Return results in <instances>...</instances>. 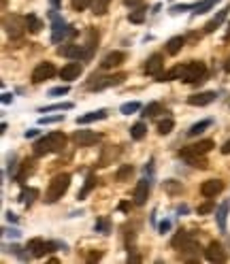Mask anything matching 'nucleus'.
Wrapping results in <instances>:
<instances>
[{
  "label": "nucleus",
  "mask_w": 230,
  "mask_h": 264,
  "mask_svg": "<svg viewBox=\"0 0 230 264\" xmlns=\"http://www.w3.org/2000/svg\"><path fill=\"white\" fill-rule=\"evenodd\" d=\"M5 28L7 32L13 36V39H20V36L28 30V24H26V17L20 15H7L5 17Z\"/></svg>",
  "instance_id": "5"
},
{
  "label": "nucleus",
  "mask_w": 230,
  "mask_h": 264,
  "mask_svg": "<svg viewBox=\"0 0 230 264\" xmlns=\"http://www.w3.org/2000/svg\"><path fill=\"white\" fill-rule=\"evenodd\" d=\"M222 153H224V156H228V153H230V139L222 145Z\"/></svg>",
  "instance_id": "48"
},
{
  "label": "nucleus",
  "mask_w": 230,
  "mask_h": 264,
  "mask_svg": "<svg viewBox=\"0 0 230 264\" xmlns=\"http://www.w3.org/2000/svg\"><path fill=\"white\" fill-rule=\"evenodd\" d=\"M39 134V130H28L26 132V139H32V136H37Z\"/></svg>",
  "instance_id": "49"
},
{
  "label": "nucleus",
  "mask_w": 230,
  "mask_h": 264,
  "mask_svg": "<svg viewBox=\"0 0 230 264\" xmlns=\"http://www.w3.org/2000/svg\"><path fill=\"white\" fill-rule=\"evenodd\" d=\"M109 3L111 0H92V11L96 15H104L107 13V9H109Z\"/></svg>",
  "instance_id": "30"
},
{
  "label": "nucleus",
  "mask_w": 230,
  "mask_h": 264,
  "mask_svg": "<svg viewBox=\"0 0 230 264\" xmlns=\"http://www.w3.org/2000/svg\"><path fill=\"white\" fill-rule=\"evenodd\" d=\"M183 160L188 162L190 166H194V168H207V160L202 156H185Z\"/></svg>",
  "instance_id": "31"
},
{
  "label": "nucleus",
  "mask_w": 230,
  "mask_h": 264,
  "mask_svg": "<svg viewBox=\"0 0 230 264\" xmlns=\"http://www.w3.org/2000/svg\"><path fill=\"white\" fill-rule=\"evenodd\" d=\"M145 15H147V11L143 7H137V11H132L130 15H128V20L132 22V24H143L145 22Z\"/></svg>",
  "instance_id": "32"
},
{
  "label": "nucleus",
  "mask_w": 230,
  "mask_h": 264,
  "mask_svg": "<svg viewBox=\"0 0 230 264\" xmlns=\"http://www.w3.org/2000/svg\"><path fill=\"white\" fill-rule=\"evenodd\" d=\"M26 24H28V30H30L32 34L41 32V28H43V22L39 20L37 15H26Z\"/></svg>",
  "instance_id": "29"
},
{
  "label": "nucleus",
  "mask_w": 230,
  "mask_h": 264,
  "mask_svg": "<svg viewBox=\"0 0 230 264\" xmlns=\"http://www.w3.org/2000/svg\"><path fill=\"white\" fill-rule=\"evenodd\" d=\"M222 190H224V181H219V179H209V181H202L200 194L207 196V198H213V196H217L219 192H222Z\"/></svg>",
  "instance_id": "12"
},
{
  "label": "nucleus",
  "mask_w": 230,
  "mask_h": 264,
  "mask_svg": "<svg viewBox=\"0 0 230 264\" xmlns=\"http://www.w3.org/2000/svg\"><path fill=\"white\" fill-rule=\"evenodd\" d=\"M188 9H194L192 5H175L171 9V13H181V11H188Z\"/></svg>",
  "instance_id": "44"
},
{
  "label": "nucleus",
  "mask_w": 230,
  "mask_h": 264,
  "mask_svg": "<svg viewBox=\"0 0 230 264\" xmlns=\"http://www.w3.org/2000/svg\"><path fill=\"white\" fill-rule=\"evenodd\" d=\"M173 126H175V122L171 120V117H166V120H162L160 124H158V132H160V134H169L173 130Z\"/></svg>",
  "instance_id": "35"
},
{
  "label": "nucleus",
  "mask_w": 230,
  "mask_h": 264,
  "mask_svg": "<svg viewBox=\"0 0 230 264\" xmlns=\"http://www.w3.org/2000/svg\"><path fill=\"white\" fill-rule=\"evenodd\" d=\"M211 211H213V203H211V200L198 207V215H207V213H211Z\"/></svg>",
  "instance_id": "42"
},
{
  "label": "nucleus",
  "mask_w": 230,
  "mask_h": 264,
  "mask_svg": "<svg viewBox=\"0 0 230 264\" xmlns=\"http://www.w3.org/2000/svg\"><path fill=\"white\" fill-rule=\"evenodd\" d=\"M149 188H152L149 179H141L139 184H137V188H135V203H137V205H145V203H147Z\"/></svg>",
  "instance_id": "17"
},
{
  "label": "nucleus",
  "mask_w": 230,
  "mask_h": 264,
  "mask_svg": "<svg viewBox=\"0 0 230 264\" xmlns=\"http://www.w3.org/2000/svg\"><path fill=\"white\" fill-rule=\"evenodd\" d=\"M70 186V175L68 172H60L54 179L49 181V188H47V194H45V203L47 205H54L58 200L66 194V190Z\"/></svg>",
  "instance_id": "2"
},
{
  "label": "nucleus",
  "mask_w": 230,
  "mask_h": 264,
  "mask_svg": "<svg viewBox=\"0 0 230 264\" xmlns=\"http://www.w3.org/2000/svg\"><path fill=\"white\" fill-rule=\"evenodd\" d=\"M73 141L79 145V147H90V145L100 141V134H96L92 130H77L73 134Z\"/></svg>",
  "instance_id": "10"
},
{
  "label": "nucleus",
  "mask_w": 230,
  "mask_h": 264,
  "mask_svg": "<svg viewBox=\"0 0 230 264\" xmlns=\"http://www.w3.org/2000/svg\"><path fill=\"white\" fill-rule=\"evenodd\" d=\"M28 172H32V160H24V164H22V172H17V181H24L26 179V175Z\"/></svg>",
  "instance_id": "36"
},
{
  "label": "nucleus",
  "mask_w": 230,
  "mask_h": 264,
  "mask_svg": "<svg viewBox=\"0 0 230 264\" xmlns=\"http://www.w3.org/2000/svg\"><path fill=\"white\" fill-rule=\"evenodd\" d=\"M228 211H230V203H222L217 207V211H215V217H217V226H219V230L226 232V220H228Z\"/></svg>",
  "instance_id": "20"
},
{
  "label": "nucleus",
  "mask_w": 230,
  "mask_h": 264,
  "mask_svg": "<svg viewBox=\"0 0 230 264\" xmlns=\"http://www.w3.org/2000/svg\"><path fill=\"white\" fill-rule=\"evenodd\" d=\"M141 109V105L139 103H135V100H132V103H124L122 107H120V111L124 113V115H132L135 111H139Z\"/></svg>",
  "instance_id": "34"
},
{
  "label": "nucleus",
  "mask_w": 230,
  "mask_h": 264,
  "mask_svg": "<svg viewBox=\"0 0 230 264\" xmlns=\"http://www.w3.org/2000/svg\"><path fill=\"white\" fill-rule=\"evenodd\" d=\"M164 188L169 190V192H181V186H179V184H175V181H166Z\"/></svg>",
  "instance_id": "43"
},
{
  "label": "nucleus",
  "mask_w": 230,
  "mask_h": 264,
  "mask_svg": "<svg viewBox=\"0 0 230 264\" xmlns=\"http://www.w3.org/2000/svg\"><path fill=\"white\" fill-rule=\"evenodd\" d=\"M228 11H230V7H224L222 11H217V15L213 17V20H209V22L205 24V32H207V34L215 32V30L219 28V26L224 24V20H226V17H228Z\"/></svg>",
  "instance_id": "18"
},
{
  "label": "nucleus",
  "mask_w": 230,
  "mask_h": 264,
  "mask_svg": "<svg viewBox=\"0 0 230 264\" xmlns=\"http://www.w3.org/2000/svg\"><path fill=\"white\" fill-rule=\"evenodd\" d=\"M66 145V136L62 132H49L47 136H43L34 143V156H47V153L62 151Z\"/></svg>",
  "instance_id": "1"
},
{
  "label": "nucleus",
  "mask_w": 230,
  "mask_h": 264,
  "mask_svg": "<svg viewBox=\"0 0 230 264\" xmlns=\"http://www.w3.org/2000/svg\"><path fill=\"white\" fill-rule=\"evenodd\" d=\"M219 3V0H200L198 5H194V15H202V13H207V11H211L215 5Z\"/></svg>",
  "instance_id": "24"
},
{
  "label": "nucleus",
  "mask_w": 230,
  "mask_h": 264,
  "mask_svg": "<svg viewBox=\"0 0 230 264\" xmlns=\"http://www.w3.org/2000/svg\"><path fill=\"white\" fill-rule=\"evenodd\" d=\"M145 134H147V126H145L143 122H137V124L130 128V136H132L135 141H141Z\"/></svg>",
  "instance_id": "27"
},
{
  "label": "nucleus",
  "mask_w": 230,
  "mask_h": 264,
  "mask_svg": "<svg viewBox=\"0 0 230 264\" xmlns=\"http://www.w3.org/2000/svg\"><path fill=\"white\" fill-rule=\"evenodd\" d=\"M7 220H9V222H17V217H15V213L9 211V213H7Z\"/></svg>",
  "instance_id": "50"
},
{
  "label": "nucleus",
  "mask_w": 230,
  "mask_h": 264,
  "mask_svg": "<svg viewBox=\"0 0 230 264\" xmlns=\"http://www.w3.org/2000/svg\"><path fill=\"white\" fill-rule=\"evenodd\" d=\"M87 260H90V262H96V260H100V253H92V256L87 258Z\"/></svg>",
  "instance_id": "52"
},
{
  "label": "nucleus",
  "mask_w": 230,
  "mask_h": 264,
  "mask_svg": "<svg viewBox=\"0 0 230 264\" xmlns=\"http://www.w3.org/2000/svg\"><path fill=\"white\" fill-rule=\"evenodd\" d=\"M62 109H73V103H58V105H49L39 109V113H49V111H62Z\"/></svg>",
  "instance_id": "33"
},
{
  "label": "nucleus",
  "mask_w": 230,
  "mask_h": 264,
  "mask_svg": "<svg viewBox=\"0 0 230 264\" xmlns=\"http://www.w3.org/2000/svg\"><path fill=\"white\" fill-rule=\"evenodd\" d=\"M120 209H122V211H130V203H122Z\"/></svg>",
  "instance_id": "51"
},
{
  "label": "nucleus",
  "mask_w": 230,
  "mask_h": 264,
  "mask_svg": "<svg viewBox=\"0 0 230 264\" xmlns=\"http://www.w3.org/2000/svg\"><path fill=\"white\" fill-rule=\"evenodd\" d=\"M96 184H98V179H96L94 175H90V177L85 179V184H83V188H81V192H79V196H77V198H79V200H83V198H85V196L90 194L92 190L96 188Z\"/></svg>",
  "instance_id": "25"
},
{
  "label": "nucleus",
  "mask_w": 230,
  "mask_h": 264,
  "mask_svg": "<svg viewBox=\"0 0 230 264\" xmlns=\"http://www.w3.org/2000/svg\"><path fill=\"white\" fill-rule=\"evenodd\" d=\"M92 7V0H73V9L75 11H83V9Z\"/></svg>",
  "instance_id": "39"
},
{
  "label": "nucleus",
  "mask_w": 230,
  "mask_h": 264,
  "mask_svg": "<svg viewBox=\"0 0 230 264\" xmlns=\"http://www.w3.org/2000/svg\"><path fill=\"white\" fill-rule=\"evenodd\" d=\"M183 45H185L183 36H173V39H169V43H166V51H169L171 56H177V53L181 51Z\"/></svg>",
  "instance_id": "21"
},
{
  "label": "nucleus",
  "mask_w": 230,
  "mask_h": 264,
  "mask_svg": "<svg viewBox=\"0 0 230 264\" xmlns=\"http://www.w3.org/2000/svg\"><path fill=\"white\" fill-rule=\"evenodd\" d=\"M51 5H54V7H60V0H51Z\"/></svg>",
  "instance_id": "55"
},
{
  "label": "nucleus",
  "mask_w": 230,
  "mask_h": 264,
  "mask_svg": "<svg viewBox=\"0 0 230 264\" xmlns=\"http://www.w3.org/2000/svg\"><path fill=\"white\" fill-rule=\"evenodd\" d=\"M205 72H207L205 62L192 60V62H188V64H183L181 81L183 83H198V81H202V77H205Z\"/></svg>",
  "instance_id": "3"
},
{
  "label": "nucleus",
  "mask_w": 230,
  "mask_h": 264,
  "mask_svg": "<svg viewBox=\"0 0 230 264\" xmlns=\"http://www.w3.org/2000/svg\"><path fill=\"white\" fill-rule=\"evenodd\" d=\"M215 147V143L213 141H198V143H194V145H190V147H183L181 151H179V156L181 158H185V156H205L207 151H211Z\"/></svg>",
  "instance_id": "8"
},
{
  "label": "nucleus",
  "mask_w": 230,
  "mask_h": 264,
  "mask_svg": "<svg viewBox=\"0 0 230 264\" xmlns=\"http://www.w3.org/2000/svg\"><path fill=\"white\" fill-rule=\"evenodd\" d=\"M126 7H143V0H124Z\"/></svg>",
  "instance_id": "45"
},
{
  "label": "nucleus",
  "mask_w": 230,
  "mask_h": 264,
  "mask_svg": "<svg viewBox=\"0 0 230 264\" xmlns=\"http://www.w3.org/2000/svg\"><path fill=\"white\" fill-rule=\"evenodd\" d=\"M81 72H83V66L79 64V62H68V64L62 66L60 77L64 79V81H75V79H79Z\"/></svg>",
  "instance_id": "14"
},
{
  "label": "nucleus",
  "mask_w": 230,
  "mask_h": 264,
  "mask_svg": "<svg viewBox=\"0 0 230 264\" xmlns=\"http://www.w3.org/2000/svg\"><path fill=\"white\" fill-rule=\"evenodd\" d=\"M192 236H194V234H192V232H188V230H179V232H177V234L173 236L171 245H173L175 249H181L183 245H185V243H188V241L192 239Z\"/></svg>",
  "instance_id": "22"
},
{
  "label": "nucleus",
  "mask_w": 230,
  "mask_h": 264,
  "mask_svg": "<svg viewBox=\"0 0 230 264\" xmlns=\"http://www.w3.org/2000/svg\"><path fill=\"white\" fill-rule=\"evenodd\" d=\"M56 247H60V243H49V241H43V239H30L26 249H30V256H34V258H43L45 253L54 251Z\"/></svg>",
  "instance_id": "7"
},
{
  "label": "nucleus",
  "mask_w": 230,
  "mask_h": 264,
  "mask_svg": "<svg viewBox=\"0 0 230 264\" xmlns=\"http://www.w3.org/2000/svg\"><path fill=\"white\" fill-rule=\"evenodd\" d=\"M158 113H164V107L160 105V103H149L145 109H143V117H156Z\"/></svg>",
  "instance_id": "26"
},
{
  "label": "nucleus",
  "mask_w": 230,
  "mask_h": 264,
  "mask_svg": "<svg viewBox=\"0 0 230 264\" xmlns=\"http://www.w3.org/2000/svg\"><path fill=\"white\" fill-rule=\"evenodd\" d=\"M96 230H98V232H104V234H109V230H111V224H109V220H107V217H102V220H98V222H96Z\"/></svg>",
  "instance_id": "38"
},
{
  "label": "nucleus",
  "mask_w": 230,
  "mask_h": 264,
  "mask_svg": "<svg viewBox=\"0 0 230 264\" xmlns=\"http://www.w3.org/2000/svg\"><path fill=\"white\" fill-rule=\"evenodd\" d=\"M124 60H126V53H124V51H111V53H107V56L102 58L100 66H102L104 70H109V68H118Z\"/></svg>",
  "instance_id": "15"
},
{
  "label": "nucleus",
  "mask_w": 230,
  "mask_h": 264,
  "mask_svg": "<svg viewBox=\"0 0 230 264\" xmlns=\"http://www.w3.org/2000/svg\"><path fill=\"white\" fill-rule=\"evenodd\" d=\"M162 68H164V58H162V53H154V56L147 58V64H145V72H147V75L158 77V75L162 72Z\"/></svg>",
  "instance_id": "13"
},
{
  "label": "nucleus",
  "mask_w": 230,
  "mask_h": 264,
  "mask_svg": "<svg viewBox=\"0 0 230 264\" xmlns=\"http://www.w3.org/2000/svg\"><path fill=\"white\" fill-rule=\"evenodd\" d=\"M132 170H135V168H132L130 164H124L120 170H118V175H115V179H118V181H124V179H128L130 175H132Z\"/></svg>",
  "instance_id": "37"
},
{
  "label": "nucleus",
  "mask_w": 230,
  "mask_h": 264,
  "mask_svg": "<svg viewBox=\"0 0 230 264\" xmlns=\"http://www.w3.org/2000/svg\"><path fill=\"white\" fill-rule=\"evenodd\" d=\"M64 94H68V85H60V87L49 90V96H64Z\"/></svg>",
  "instance_id": "41"
},
{
  "label": "nucleus",
  "mask_w": 230,
  "mask_h": 264,
  "mask_svg": "<svg viewBox=\"0 0 230 264\" xmlns=\"http://www.w3.org/2000/svg\"><path fill=\"white\" fill-rule=\"evenodd\" d=\"M217 98V94L215 92H200V94H194V96H190L188 98V103L192 105V107H207V105H211L213 100Z\"/></svg>",
  "instance_id": "16"
},
{
  "label": "nucleus",
  "mask_w": 230,
  "mask_h": 264,
  "mask_svg": "<svg viewBox=\"0 0 230 264\" xmlns=\"http://www.w3.org/2000/svg\"><path fill=\"white\" fill-rule=\"evenodd\" d=\"M56 75V66L51 62H41V64L32 70V83H43Z\"/></svg>",
  "instance_id": "9"
},
{
  "label": "nucleus",
  "mask_w": 230,
  "mask_h": 264,
  "mask_svg": "<svg viewBox=\"0 0 230 264\" xmlns=\"http://www.w3.org/2000/svg\"><path fill=\"white\" fill-rule=\"evenodd\" d=\"M37 196H39V190L37 188H26V190H22V194H20V203H24L26 207H30Z\"/></svg>",
  "instance_id": "23"
},
{
  "label": "nucleus",
  "mask_w": 230,
  "mask_h": 264,
  "mask_svg": "<svg viewBox=\"0 0 230 264\" xmlns=\"http://www.w3.org/2000/svg\"><path fill=\"white\" fill-rule=\"evenodd\" d=\"M124 79H126V75L124 72H118V75H111V77H100V75H94L90 77V81H87V90H104V87H113V85H120L124 83Z\"/></svg>",
  "instance_id": "4"
},
{
  "label": "nucleus",
  "mask_w": 230,
  "mask_h": 264,
  "mask_svg": "<svg viewBox=\"0 0 230 264\" xmlns=\"http://www.w3.org/2000/svg\"><path fill=\"white\" fill-rule=\"evenodd\" d=\"M58 51L62 53V56L70 58V60H85L94 53V49L90 47V45H66V47H60Z\"/></svg>",
  "instance_id": "6"
},
{
  "label": "nucleus",
  "mask_w": 230,
  "mask_h": 264,
  "mask_svg": "<svg viewBox=\"0 0 230 264\" xmlns=\"http://www.w3.org/2000/svg\"><path fill=\"white\" fill-rule=\"evenodd\" d=\"M3 103H5V105H9V103H13V94H9V92H5V94H3Z\"/></svg>",
  "instance_id": "47"
},
{
  "label": "nucleus",
  "mask_w": 230,
  "mask_h": 264,
  "mask_svg": "<svg viewBox=\"0 0 230 264\" xmlns=\"http://www.w3.org/2000/svg\"><path fill=\"white\" fill-rule=\"evenodd\" d=\"M64 120V115H54V117H41L39 120V124L41 126H45V124H58V122H62Z\"/></svg>",
  "instance_id": "40"
},
{
  "label": "nucleus",
  "mask_w": 230,
  "mask_h": 264,
  "mask_svg": "<svg viewBox=\"0 0 230 264\" xmlns=\"http://www.w3.org/2000/svg\"><path fill=\"white\" fill-rule=\"evenodd\" d=\"M104 117H107V111H104V109H100V111H90V113H85V115H81V117H77V124H79V126H85V124L104 120Z\"/></svg>",
  "instance_id": "19"
},
{
  "label": "nucleus",
  "mask_w": 230,
  "mask_h": 264,
  "mask_svg": "<svg viewBox=\"0 0 230 264\" xmlns=\"http://www.w3.org/2000/svg\"><path fill=\"white\" fill-rule=\"evenodd\" d=\"M205 258L209 260V262H226L228 260V253H226V249L222 247L219 243H209V247L205 249Z\"/></svg>",
  "instance_id": "11"
},
{
  "label": "nucleus",
  "mask_w": 230,
  "mask_h": 264,
  "mask_svg": "<svg viewBox=\"0 0 230 264\" xmlns=\"http://www.w3.org/2000/svg\"><path fill=\"white\" fill-rule=\"evenodd\" d=\"M224 68H226V72H230V58H228V62H226V66H224Z\"/></svg>",
  "instance_id": "54"
},
{
  "label": "nucleus",
  "mask_w": 230,
  "mask_h": 264,
  "mask_svg": "<svg viewBox=\"0 0 230 264\" xmlns=\"http://www.w3.org/2000/svg\"><path fill=\"white\" fill-rule=\"evenodd\" d=\"M211 124H213L211 120H202V122H198V124H194L192 128L188 130V136H198L200 132H205L207 128H211Z\"/></svg>",
  "instance_id": "28"
},
{
  "label": "nucleus",
  "mask_w": 230,
  "mask_h": 264,
  "mask_svg": "<svg viewBox=\"0 0 230 264\" xmlns=\"http://www.w3.org/2000/svg\"><path fill=\"white\" fill-rule=\"evenodd\" d=\"M7 234H11V236H15V239H17V236H20V232H17V230H5Z\"/></svg>",
  "instance_id": "53"
},
{
  "label": "nucleus",
  "mask_w": 230,
  "mask_h": 264,
  "mask_svg": "<svg viewBox=\"0 0 230 264\" xmlns=\"http://www.w3.org/2000/svg\"><path fill=\"white\" fill-rule=\"evenodd\" d=\"M158 228H160V232H166V230L171 228V222H169V220H164L160 226H158Z\"/></svg>",
  "instance_id": "46"
}]
</instances>
